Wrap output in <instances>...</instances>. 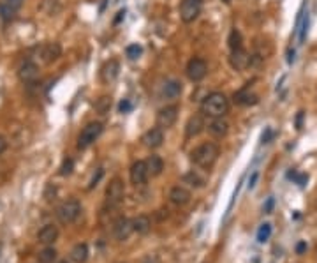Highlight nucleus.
I'll return each instance as SVG.
<instances>
[{"label":"nucleus","mask_w":317,"mask_h":263,"mask_svg":"<svg viewBox=\"0 0 317 263\" xmlns=\"http://www.w3.org/2000/svg\"><path fill=\"white\" fill-rule=\"evenodd\" d=\"M229 111V99L222 92L208 94L201 103V113L210 118H222Z\"/></svg>","instance_id":"obj_1"},{"label":"nucleus","mask_w":317,"mask_h":263,"mask_svg":"<svg viewBox=\"0 0 317 263\" xmlns=\"http://www.w3.org/2000/svg\"><path fill=\"white\" fill-rule=\"evenodd\" d=\"M219 156H221V149H219L217 143H212V142H206V143H201L197 149H194L190 152V159L196 166L203 168V170H210L213 168V164L217 162Z\"/></svg>","instance_id":"obj_2"},{"label":"nucleus","mask_w":317,"mask_h":263,"mask_svg":"<svg viewBox=\"0 0 317 263\" xmlns=\"http://www.w3.org/2000/svg\"><path fill=\"white\" fill-rule=\"evenodd\" d=\"M81 214V203L78 200H67L56 209V217L62 224H71L74 223Z\"/></svg>","instance_id":"obj_3"},{"label":"nucleus","mask_w":317,"mask_h":263,"mask_svg":"<svg viewBox=\"0 0 317 263\" xmlns=\"http://www.w3.org/2000/svg\"><path fill=\"white\" fill-rule=\"evenodd\" d=\"M124 196H125L124 180L118 177L111 178L108 187H106V205H108L109 209H115V207H118L124 202Z\"/></svg>","instance_id":"obj_4"},{"label":"nucleus","mask_w":317,"mask_h":263,"mask_svg":"<svg viewBox=\"0 0 317 263\" xmlns=\"http://www.w3.org/2000/svg\"><path fill=\"white\" fill-rule=\"evenodd\" d=\"M102 129H104L102 122H90V124H87L83 127V131L80 133V136H78V149L85 150L87 147L92 145L97 138L102 134Z\"/></svg>","instance_id":"obj_5"},{"label":"nucleus","mask_w":317,"mask_h":263,"mask_svg":"<svg viewBox=\"0 0 317 263\" xmlns=\"http://www.w3.org/2000/svg\"><path fill=\"white\" fill-rule=\"evenodd\" d=\"M203 0H181L180 4V18L183 23H192L201 14Z\"/></svg>","instance_id":"obj_6"},{"label":"nucleus","mask_w":317,"mask_h":263,"mask_svg":"<svg viewBox=\"0 0 317 263\" xmlns=\"http://www.w3.org/2000/svg\"><path fill=\"white\" fill-rule=\"evenodd\" d=\"M185 73H187V78H189L190 81L197 83V81L203 80V78L206 76V73H208V64H206L205 58L194 57V58H190L189 64H187Z\"/></svg>","instance_id":"obj_7"},{"label":"nucleus","mask_w":317,"mask_h":263,"mask_svg":"<svg viewBox=\"0 0 317 263\" xmlns=\"http://www.w3.org/2000/svg\"><path fill=\"white\" fill-rule=\"evenodd\" d=\"M37 57L41 58V62L45 64H53L55 60H58L62 55V46L58 43H45L36 50Z\"/></svg>","instance_id":"obj_8"},{"label":"nucleus","mask_w":317,"mask_h":263,"mask_svg":"<svg viewBox=\"0 0 317 263\" xmlns=\"http://www.w3.org/2000/svg\"><path fill=\"white\" fill-rule=\"evenodd\" d=\"M178 108L177 105H171V106H166V108L159 109V113H157V127H161V129H169V127L175 126V122L178 118Z\"/></svg>","instance_id":"obj_9"},{"label":"nucleus","mask_w":317,"mask_h":263,"mask_svg":"<svg viewBox=\"0 0 317 263\" xmlns=\"http://www.w3.org/2000/svg\"><path fill=\"white\" fill-rule=\"evenodd\" d=\"M254 62V55H249V53L245 52L243 48L240 50H234L231 52V57H229V64L234 71H245V69H249Z\"/></svg>","instance_id":"obj_10"},{"label":"nucleus","mask_w":317,"mask_h":263,"mask_svg":"<svg viewBox=\"0 0 317 263\" xmlns=\"http://www.w3.org/2000/svg\"><path fill=\"white\" fill-rule=\"evenodd\" d=\"M129 177H131V182H133L134 186H143L150 177L146 161L134 162V164L131 166V170H129Z\"/></svg>","instance_id":"obj_11"},{"label":"nucleus","mask_w":317,"mask_h":263,"mask_svg":"<svg viewBox=\"0 0 317 263\" xmlns=\"http://www.w3.org/2000/svg\"><path fill=\"white\" fill-rule=\"evenodd\" d=\"M113 228V235H115V239L117 240H127L133 233V221H129L125 217H117L115 219V223L111 224Z\"/></svg>","instance_id":"obj_12"},{"label":"nucleus","mask_w":317,"mask_h":263,"mask_svg":"<svg viewBox=\"0 0 317 263\" xmlns=\"http://www.w3.org/2000/svg\"><path fill=\"white\" fill-rule=\"evenodd\" d=\"M18 78H20L23 83H34V81L39 78V67H37L36 62L27 60L20 65L18 69Z\"/></svg>","instance_id":"obj_13"},{"label":"nucleus","mask_w":317,"mask_h":263,"mask_svg":"<svg viewBox=\"0 0 317 263\" xmlns=\"http://www.w3.org/2000/svg\"><path fill=\"white\" fill-rule=\"evenodd\" d=\"M118 73H120V64H118V60L111 58V60H108L100 67V81L106 83V85H109V83H113V81L117 80Z\"/></svg>","instance_id":"obj_14"},{"label":"nucleus","mask_w":317,"mask_h":263,"mask_svg":"<svg viewBox=\"0 0 317 263\" xmlns=\"http://www.w3.org/2000/svg\"><path fill=\"white\" fill-rule=\"evenodd\" d=\"M273 53V45L270 43V39L265 37H257L254 41V58L257 60H266V58L272 57Z\"/></svg>","instance_id":"obj_15"},{"label":"nucleus","mask_w":317,"mask_h":263,"mask_svg":"<svg viewBox=\"0 0 317 263\" xmlns=\"http://www.w3.org/2000/svg\"><path fill=\"white\" fill-rule=\"evenodd\" d=\"M190 198H192V196H190V191L183 186H175L169 191V200L178 207L187 205V203L190 202Z\"/></svg>","instance_id":"obj_16"},{"label":"nucleus","mask_w":317,"mask_h":263,"mask_svg":"<svg viewBox=\"0 0 317 263\" xmlns=\"http://www.w3.org/2000/svg\"><path fill=\"white\" fill-rule=\"evenodd\" d=\"M205 127H206V124H205L203 115H192V117L187 120V126H185V136L187 138L197 136Z\"/></svg>","instance_id":"obj_17"},{"label":"nucleus","mask_w":317,"mask_h":263,"mask_svg":"<svg viewBox=\"0 0 317 263\" xmlns=\"http://www.w3.org/2000/svg\"><path fill=\"white\" fill-rule=\"evenodd\" d=\"M164 142V133H162L161 127H153V129L146 131L145 136H143V143L148 149H159Z\"/></svg>","instance_id":"obj_18"},{"label":"nucleus","mask_w":317,"mask_h":263,"mask_svg":"<svg viewBox=\"0 0 317 263\" xmlns=\"http://www.w3.org/2000/svg\"><path fill=\"white\" fill-rule=\"evenodd\" d=\"M37 239H39L41 244H45V246H51L56 239H58V228L55 224H46L39 230L37 233Z\"/></svg>","instance_id":"obj_19"},{"label":"nucleus","mask_w":317,"mask_h":263,"mask_svg":"<svg viewBox=\"0 0 317 263\" xmlns=\"http://www.w3.org/2000/svg\"><path fill=\"white\" fill-rule=\"evenodd\" d=\"M206 129H208V133L212 134L213 138H224L229 131V124L224 118H213Z\"/></svg>","instance_id":"obj_20"},{"label":"nucleus","mask_w":317,"mask_h":263,"mask_svg":"<svg viewBox=\"0 0 317 263\" xmlns=\"http://www.w3.org/2000/svg\"><path fill=\"white\" fill-rule=\"evenodd\" d=\"M259 98H257V94L250 92L249 89H241L240 92L234 94V103L236 105H241V106H254L257 105Z\"/></svg>","instance_id":"obj_21"},{"label":"nucleus","mask_w":317,"mask_h":263,"mask_svg":"<svg viewBox=\"0 0 317 263\" xmlns=\"http://www.w3.org/2000/svg\"><path fill=\"white\" fill-rule=\"evenodd\" d=\"M162 94H164V98H168V99L180 98V94H181V81H178V80H168L164 83Z\"/></svg>","instance_id":"obj_22"},{"label":"nucleus","mask_w":317,"mask_h":263,"mask_svg":"<svg viewBox=\"0 0 317 263\" xmlns=\"http://www.w3.org/2000/svg\"><path fill=\"white\" fill-rule=\"evenodd\" d=\"M146 166H148V173L152 177H159V175L164 171V161H162L161 156L152 154L148 159H146Z\"/></svg>","instance_id":"obj_23"},{"label":"nucleus","mask_w":317,"mask_h":263,"mask_svg":"<svg viewBox=\"0 0 317 263\" xmlns=\"http://www.w3.org/2000/svg\"><path fill=\"white\" fill-rule=\"evenodd\" d=\"M150 228H152V221H150L148 215H136V217L133 219V230L136 231V233L145 235L150 231Z\"/></svg>","instance_id":"obj_24"},{"label":"nucleus","mask_w":317,"mask_h":263,"mask_svg":"<svg viewBox=\"0 0 317 263\" xmlns=\"http://www.w3.org/2000/svg\"><path fill=\"white\" fill-rule=\"evenodd\" d=\"M71 260L74 263H85L89 260V246L85 242H80L73 247V251H71Z\"/></svg>","instance_id":"obj_25"},{"label":"nucleus","mask_w":317,"mask_h":263,"mask_svg":"<svg viewBox=\"0 0 317 263\" xmlns=\"http://www.w3.org/2000/svg\"><path fill=\"white\" fill-rule=\"evenodd\" d=\"M183 182L189 184V186H192V187H203L206 184V180H205V177H201L196 170H190L189 173L183 175Z\"/></svg>","instance_id":"obj_26"},{"label":"nucleus","mask_w":317,"mask_h":263,"mask_svg":"<svg viewBox=\"0 0 317 263\" xmlns=\"http://www.w3.org/2000/svg\"><path fill=\"white\" fill-rule=\"evenodd\" d=\"M227 45H229V48H231V52L243 48V37H241V32H240V30H238V29H233L231 32H229Z\"/></svg>","instance_id":"obj_27"},{"label":"nucleus","mask_w":317,"mask_h":263,"mask_svg":"<svg viewBox=\"0 0 317 263\" xmlns=\"http://www.w3.org/2000/svg\"><path fill=\"white\" fill-rule=\"evenodd\" d=\"M39 9L43 12H46L48 16H53V14L60 11V2L58 0H41Z\"/></svg>","instance_id":"obj_28"},{"label":"nucleus","mask_w":317,"mask_h":263,"mask_svg":"<svg viewBox=\"0 0 317 263\" xmlns=\"http://www.w3.org/2000/svg\"><path fill=\"white\" fill-rule=\"evenodd\" d=\"M14 16H16V9L2 0V2H0V18H2V21L9 23V21L14 20Z\"/></svg>","instance_id":"obj_29"},{"label":"nucleus","mask_w":317,"mask_h":263,"mask_svg":"<svg viewBox=\"0 0 317 263\" xmlns=\"http://www.w3.org/2000/svg\"><path fill=\"white\" fill-rule=\"evenodd\" d=\"M56 260V249L51 246L45 247L43 251H39V255H37V262L39 263H53Z\"/></svg>","instance_id":"obj_30"},{"label":"nucleus","mask_w":317,"mask_h":263,"mask_svg":"<svg viewBox=\"0 0 317 263\" xmlns=\"http://www.w3.org/2000/svg\"><path fill=\"white\" fill-rule=\"evenodd\" d=\"M93 106H95V109L100 115H106L109 111V108H111V98L109 96H100Z\"/></svg>","instance_id":"obj_31"},{"label":"nucleus","mask_w":317,"mask_h":263,"mask_svg":"<svg viewBox=\"0 0 317 263\" xmlns=\"http://www.w3.org/2000/svg\"><path fill=\"white\" fill-rule=\"evenodd\" d=\"M270 235H272V224L270 223L261 224V228H259V231H257V242L265 244L266 240L270 239Z\"/></svg>","instance_id":"obj_32"},{"label":"nucleus","mask_w":317,"mask_h":263,"mask_svg":"<svg viewBox=\"0 0 317 263\" xmlns=\"http://www.w3.org/2000/svg\"><path fill=\"white\" fill-rule=\"evenodd\" d=\"M141 53H143V48H141L139 45H131V46H127V50H125V55H127V58H131V60L139 58Z\"/></svg>","instance_id":"obj_33"},{"label":"nucleus","mask_w":317,"mask_h":263,"mask_svg":"<svg viewBox=\"0 0 317 263\" xmlns=\"http://www.w3.org/2000/svg\"><path fill=\"white\" fill-rule=\"evenodd\" d=\"M73 170H74V161L71 158H65L60 166V175L62 177H67V175L73 173Z\"/></svg>","instance_id":"obj_34"},{"label":"nucleus","mask_w":317,"mask_h":263,"mask_svg":"<svg viewBox=\"0 0 317 263\" xmlns=\"http://www.w3.org/2000/svg\"><path fill=\"white\" fill-rule=\"evenodd\" d=\"M45 198H46V202H53V200L56 198V187L53 186V184H48V186H46Z\"/></svg>","instance_id":"obj_35"},{"label":"nucleus","mask_w":317,"mask_h":263,"mask_svg":"<svg viewBox=\"0 0 317 263\" xmlns=\"http://www.w3.org/2000/svg\"><path fill=\"white\" fill-rule=\"evenodd\" d=\"M102 175H104V170H102V168H97V171L93 173L92 180H90V184H89V189H93V187L99 184V180L102 178Z\"/></svg>","instance_id":"obj_36"},{"label":"nucleus","mask_w":317,"mask_h":263,"mask_svg":"<svg viewBox=\"0 0 317 263\" xmlns=\"http://www.w3.org/2000/svg\"><path fill=\"white\" fill-rule=\"evenodd\" d=\"M307 29H309V18H305L303 20V23H301V32H300V43H303L307 37Z\"/></svg>","instance_id":"obj_37"},{"label":"nucleus","mask_w":317,"mask_h":263,"mask_svg":"<svg viewBox=\"0 0 317 263\" xmlns=\"http://www.w3.org/2000/svg\"><path fill=\"white\" fill-rule=\"evenodd\" d=\"M129 109H131V103H129L127 99H124V101L120 103V113H127Z\"/></svg>","instance_id":"obj_38"},{"label":"nucleus","mask_w":317,"mask_h":263,"mask_svg":"<svg viewBox=\"0 0 317 263\" xmlns=\"http://www.w3.org/2000/svg\"><path fill=\"white\" fill-rule=\"evenodd\" d=\"M4 2H7L9 5H12V7L16 9V11L21 7V5H23V0H4Z\"/></svg>","instance_id":"obj_39"},{"label":"nucleus","mask_w":317,"mask_h":263,"mask_svg":"<svg viewBox=\"0 0 317 263\" xmlns=\"http://www.w3.org/2000/svg\"><path fill=\"white\" fill-rule=\"evenodd\" d=\"M5 149H7V140H5V138L2 136V134H0V156L4 154Z\"/></svg>","instance_id":"obj_40"},{"label":"nucleus","mask_w":317,"mask_h":263,"mask_svg":"<svg viewBox=\"0 0 317 263\" xmlns=\"http://www.w3.org/2000/svg\"><path fill=\"white\" fill-rule=\"evenodd\" d=\"M305 251H307V244L305 242L298 244V246H296V253H298V255H303Z\"/></svg>","instance_id":"obj_41"},{"label":"nucleus","mask_w":317,"mask_h":263,"mask_svg":"<svg viewBox=\"0 0 317 263\" xmlns=\"http://www.w3.org/2000/svg\"><path fill=\"white\" fill-rule=\"evenodd\" d=\"M272 134H273V133H272V129H266V134H263L261 142H263V143H268V140H270V138H272Z\"/></svg>","instance_id":"obj_42"},{"label":"nucleus","mask_w":317,"mask_h":263,"mask_svg":"<svg viewBox=\"0 0 317 263\" xmlns=\"http://www.w3.org/2000/svg\"><path fill=\"white\" fill-rule=\"evenodd\" d=\"M301 120H303V111H300L296 117V127L298 129H301Z\"/></svg>","instance_id":"obj_43"},{"label":"nucleus","mask_w":317,"mask_h":263,"mask_svg":"<svg viewBox=\"0 0 317 263\" xmlns=\"http://www.w3.org/2000/svg\"><path fill=\"white\" fill-rule=\"evenodd\" d=\"M272 207H273V198H270L268 203H266V207H265V212H266V214H270V212H272Z\"/></svg>","instance_id":"obj_44"},{"label":"nucleus","mask_w":317,"mask_h":263,"mask_svg":"<svg viewBox=\"0 0 317 263\" xmlns=\"http://www.w3.org/2000/svg\"><path fill=\"white\" fill-rule=\"evenodd\" d=\"M256 180H257V173H254L252 177H250V180H249V187H250V189L256 186Z\"/></svg>","instance_id":"obj_45"},{"label":"nucleus","mask_w":317,"mask_h":263,"mask_svg":"<svg viewBox=\"0 0 317 263\" xmlns=\"http://www.w3.org/2000/svg\"><path fill=\"white\" fill-rule=\"evenodd\" d=\"M287 55H289V57H287V62H289V64H293V62H294V50H289V53H287Z\"/></svg>","instance_id":"obj_46"},{"label":"nucleus","mask_w":317,"mask_h":263,"mask_svg":"<svg viewBox=\"0 0 317 263\" xmlns=\"http://www.w3.org/2000/svg\"><path fill=\"white\" fill-rule=\"evenodd\" d=\"M56 263H69L67 260H62V262H56Z\"/></svg>","instance_id":"obj_47"},{"label":"nucleus","mask_w":317,"mask_h":263,"mask_svg":"<svg viewBox=\"0 0 317 263\" xmlns=\"http://www.w3.org/2000/svg\"><path fill=\"white\" fill-rule=\"evenodd\" d=\"M222 2H224V4H229V2H231V0H222Z\"/></svg>","instance_id":"obj_48"}]
</instances>
